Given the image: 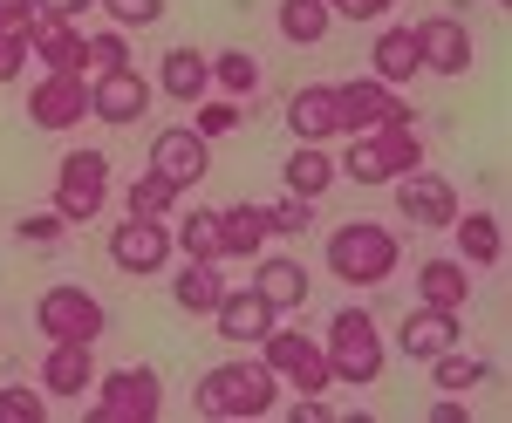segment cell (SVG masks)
Segmentation results:
<instances>
[{
  "label": "cell",
  "instance_id": "6da1fadb",
  "mask_svg": "<svg viewBox=\"0 0 512 423\" xmlns=\"http://www.w3.org/2000/svg\"><path fill=\"white\" fill-rule=\"evenodd\" d=\"M198 417H274L280 410V376L267 362H219L192 389Z\"/></svg>",
  "mask_w": 512,
  "mask_h": 423
},
{
  "label": "cell",
  "instance_id": "7a4b0ae2",
  "mask_svg": "<svg viewBox=\"0 0 512 423\" xmlns=\"http://www.w3.org/2000/svg\"><path fill=\"white\" fill-rule=\"evenodd\" d=\"M403 260V246H396L390 226H376V219H349V226L328 232V273L335 280H349V287H383Z\"/></svg>",
  "mask_w": 512,
  "mask_h": 423
},
{
  "label": "cell",
  "instance_id": "3957f363",
  "mask_svg": "<svg viewBox=\"0 0 512 423\" xmlns=\"http://www.w3.org/2000/svg\"><path fill=\"white\" fill-rule=\"evenodd\" d=\"M328 369H335V383L349 389H369L383 376V362H390V342H383V328L369 321V308H342L328 321Z\"/></svg>",
  "mask_w": 512,
  "mask_h": 423
},
{
  "label": "cell",
  "instance_id": "277c9868",
  "mask_svg": "<svg viewBox=\"0 0 512 423\" xmlns=\"http://www.w3.org/2000/svg\"><path fill=\"white\" fill-rule=\"evenodd\" d=\"M417 164H424V137H417V123H390V130H362L335 171L355 178V185H396V178L417 171Z\"/></svg>",
  "mask_w": 512,
  "mask_h": 423
},
{
  "label": "cell",
  "instance_id": "5b68a950",
  "mask_svg": "<svg viewBox=\"0 0 512 423\" xmlns=\"http://www.w3.org/2000/svg\"><path fill=\"white\" fill-rule=\"evenodd\" d=\"M35 328L48 342H103L110 314H103V301H96L89 287L55 280V287H41V301H35Z\"/></svg>",
  "mask_w": 512,
  "mask_h": 423
},
{
  "label": "cell",
  "instance_id": "8992f818",
  "mask_svg": "<svg viewBox=\"0 0 512 423\" xmlns=\"http://www.w3.org/2000/svg\"><path fill=\"white\" fill-rule=\"evenodd\" d=\"M96 403H89V423H151L164 410V383L158 369H110L96 376Z\"/></svg>",
  "mask_w": 512,
  "mask_h": 423
},
{
  "label": "cell",
  "instance_id": "52a82bcc",
  "mask_svg": "<svg viewBox=\"0 0 512 423\" xmlns=\"http://www.w3.org/2000/svg\"><path fill=\"white\" fill-rule=\"evenodd\" d=\"M260 362L274 369L287 389H301V396H321V389H335V369H328V348L308 342V335H287V328H267L260 335Z\"/></svg>",
  "mask_w": 512,
  "mask_h": 423
},
{
  "label": "cell",
  "instance_id": "ba28073f",
  "mask_svg": "<svg viewBox=\"0 0 512 423\" xmlns=\"http://www.w3.org/2000/svg\"><path fill=\"white\" fill-rule=\"evenodd\" d=\"M110 205V157L103 151H69L55 171V212L69 226H89L96 212Z\"/></svg>",
  "mask_w": 512,
  "mask_h": 423
},
{
  "label": "cell",
  "instance_id": "9c48e42d",
  "mask_svg": "<svg viewBox=\"0 0 512 423\" xmlns=\"http://www.w3.org/2000/svg\"><path fill=\"white\" fill-rule=\"evenodd\" d=\"M335 110H342V137H362V130H390V123H417V110L396 96L390 82H376V76L335 82Z\"/></svg>",
  "mask_w": 512,
  "mask_h": 423
},
{
  "label": "cell",
  "instance_id": "30bf717a",
  "mask_svg": "<svg viewBox=\"0 0 512 423\" xmlns=\"http://www.w3.org/2000/svg\"><path fill=\"white\" fill-rule=\"evenodd\" d=\"M396 212H403V226L417 232H444L451 219H458V185L444 178V171H403L396 178Z\"/></svg>",
  "mask_w": 512,
  "mask_h": 423
},
{
  "label": "cell",
  "instance_id": "8fae6325",
  "mask_svg": "<svg viewBox=\"0 0 512 423\" xmlns=\"http://www.w3.org/2000/svg\"><path fill=\"white\" fill-rule=\"evenodd\" d=\"M151 96H158V82H144L137 69H96V82H89V116L96 123H144L151 116Z\"/></svg>",
  "mask_w": 512,
  "mask_h": 423
},
{
  "label": "cell",
  "instance_id": "7c38bea8",
  "mask_svg": "<svg viewBox=\"0 0 512 423\" xmlns=\"http://www.w3.org/2000/svg\"><path fill=\"white\" fill-rule=\"evenodd\" d=\"M110 260H117V273H137V280L164 273V260H171V226L164 219H123V226H110Z\"/></svg>",
  "mask_w": 512,
  "mask_h": 423
},
{
  "label": "cell",
  "instance_id": "4fadbf2b",
  "mask_svg": "<svg viewBox=\"0 0 512 423\" xmlns=\"http://www.w3.org/2000/svg\"><path fill=\"white\" fill-rule=\"evenodd\" d=\"M151 171H158V178H171L178 192H192L198 178L212 171V144L198 137L192 123H171V130H158V137H151Z\"/></svg>",
  "mask_w": 512,
  "mask_h": 423
},
{
  "label": "cell",
  "instance_id": "5bb4252c",
  "mask_svg": "<svg viewBox=\"0 0 512 423\" xmlns=\"http://www.w3.org/2000/svg\"><path fill=\"white\" fill-rule=\"evenodd\" d=\"M417 62L431 76H465L472 69V28L458 14H424L417 21Z\"/></svg>",
  "mask_w": 512,
  "mask_h": 423
},
{
  "label": "cell",
  "instance_id": "9a60e30c",
  "mask_svg": "<svg viewBox=\"0 0 512 423\" xmlns=\"http://www.w3.org/2000/svg\"><path fill=\"white\" fill-rule=\"evenodd\" d=\"M89 116V76H41L28 89V123L35 130H76Z\"/></svg>",
  "mask_w": 512,
  "mask_h": 423
},
{
  "label": "cell",
  "instance_id": "2e32d148",
  "mask_svg": "<svg viewBox=\"0 0 512 423\" xmlns=\"http://www.w3.org/2000/svg\"><path fill=\"white\" fill-rule=\"evenodd\" d=\"M28 62H41L48 76H82L89 69V35L76 21H35L28 28Z\"/></svg>",
  "mask_w": 512,
  "mask_h": 423
},
{
  "label": "cell",
  "instance_id": "e0dca14e",
  "mask_svg": "<svg viewBox=\"0 0 512 423\" xmlns=\"http://www.w3.org/2000/svg\"><path fill=\"white\" fill-rule=\"evenodd\" d=\"M274 314L308 308V267L301 260H280V253H253V280H246Z\"/></svg>",
  "mask_w": 512,
  "mask_h": 423
},
{
  "label": "cell",
  "instance_id": "ac0fdd59",
  "mask_svg": "<svg viewBox=\"0 0 512 423\" xmlns=\"http://www.w3.org/2000/svg\"><path fill=\"white\" fill-rule=\"evenodd\" d=\"M212 321H219V342H233V348H253L267 328H274L280 314L253 294V287H226L219 294V308H212Z\"/></svg>",
  "mask_w": 512,
  "mask_h": 423
},
{
  "label": "cell",
  "instance_id": "d6986e66",
  "mask_svg": "<svg viewBox=\"0 0 512 423\" xmlns=\"http://www.w3.org/2000/svg\"><path fill=\"white\" fill-rule=\"evenodd\" d=\"M89 383H96V342H48V355H41V389L48 396H89Z\"/></svg>",
  "mask_w": 512,
  "mask_h": 423
},
{
  "label": "cell",
  "instance_id": "ffe728a7",
  "mask_svg": "<svg viewBox=\"0 0 512 423\" xmlns=\"http://www.w3.org/2000/svg\"><path fill=\"white\" fill-rule=\"evenodd\" d=\"M287 130H294L301 144H328V137H342L335 82H308V89H294V96H287Z\"/></svg>",
  "mask_w": 512,
  "mask_h": 423
},
{
  "label": "cell",
  "instance_id": "44dd1931",
  "mask_svg": "<svg viewBox=\"0 0 512 423\" xmlns=\"http://www.w3.org/2000/svg\"><path fill=\"white\" fill-rule=\"evenodd\" d=\"M396 348H403L410 362H431V355H444V348H458V314L417 301V308L403 314V328H396Z\"/></svg>",
  "mask_w": 512,
  "mask_h": 423
},
{
  "label": "cell",
  "instance_id": "7402d4cb",
  "mask_svg": "<svg viewBox=\"0 0 512 423\" xmlns=\"http://www.w3.org/2000/svg\"><path fill=\"white\" fill-rule=\"evenodd\" d=\"M267 239H274V219H267V205H226L219 212V260H253V253H267Z\"/></svg>",
  "mask_w": 512,
  "mask_h": 423
},
{
  "label": "cell",
  "instance_id": "603a6c76",
  "mask_svg": "<svg viewBox=\"0 0 512 423\" xmlns=\"http://www.w3.org/2000/svg\"><path fill=\"white\" fill-rule=\"evenodd\" d=\"M417 301H424V308L465 314V301H472V267H465V260H424V267H417Z\"/></svg>",
  "mask_w": 512,
  "mask_h": 423
},
{
  "label": "cell",
  "instance_id": "cb8c5ba5",
  "mask_svg": "<svg viewBox=\"0 0 512 423\" xmlns=\"http://www.w3.org/2000/svg\"><path fill=\"white\" fill-rule=\"evenodd\" d=\"M158 89L171 103H198V96H212V55H198V48H171L158 62Z\"/></svg>",
  "mask_w": 512,
  "mask_h": 423
},
{
  "label": "cell",
  "instance_id": "d4e9b609",
  "mask_svg": "<svg viewBox=\"0 0 512 423\" xmlns=\"http://www.w3.org/2000/svg\"><path fill=\"white\" fill-rule=\"evenodd\" d=\"M417 28H383L376 35V48H369V76L390 82V89H403V82H417Z\"/></svg>",
  "mask_w": 512,
  "mask_h": 423
},
{
  "label": "cell",
  "instance_id": "484cf974",
  "mask_svg": "<svg viewBox=\"0 0 512 423\" xmlns=\"http://www.w3.org/2000/svg\"><path fill=\"white\" fill-rule=\"evenodd\" d=\"M444 232L458 239V260H465V267H499V260H506V232H499L492 212H472V219L458 212Z\"/></svg>",
  "mask_w": 512,
  "mask_h": 423
},
{
  "label": "cell",
  "instance_id": "4316f807",
  "mask_svg": "<svg viewBox=\"0 0 512 423\" xmlns=\"http://www.w3.org/2000/svg\"><path fill=\"white\" fill-rule=\"evenodd\" d=\"M280 178H287V192H294V198H328V185H335L342 171H335V157L321 151V144H294V157H287Z\"/></svg>",
  "mask_w": 512,
  "mask_h": 423
},
{
  "label": "cell",
  "instance_id": "83f0119b",
  "mask_svg": "<svg viewBox=\"0 0 512 423\" xmlns=\"http://www.w3.org/2000/svg\"><path fill=\"white\" fill-rule=\"evenodd\" d=\"M219 294H226L219 260H185V273L171 280V301H178L185 314H212V308H219Z\"/></svg>",
  "mask_w": 512,
  "mask_h": 423
},
{
  "label": "cell",
  "instance_id": "f1b7e54d",
  "mask_svg": "<svg viewBox=\"0 0 512 423\" xmlns=\"http://www.w3.org/2000/svg\"><path fill=\"white\" fill-rule=\"evenodd\" d=\"M328 28H335V7L328 0H280V35L294 41V48H315Z\"/></svg>",
  "mask_w": 512,
  "mask_h": 423
},
{
  "label": "cell",
  "instance_id": "f546056e",
  "mask_svg": "<svg viewBox=\"0 0 512 423\" xmlns=\"http://www.w3.org/2000/svg\"><path fill=\"white\" fill-rule=\"evenodd\" d=\"M171 253H185V260H219V212H212V205L185 212V219L171 226Z\"/></svg>",
  "mask_w": 512,
  "mask_h": 423
},
{
  "label": "cell",
  "instance_id": "4dcf8cb0",
  "mask_svg": "<svg viewBox=\"0 0 512 423\" xmlns=\"http://www.w3.org/2000/svg\"><path fill=\"white\" fill-rule=\"evenodd\" d=\"M178 185H171V178H158V171H137V178H130V192H123V212H130V219H171V205H178Z\"/></svg>",
  "mask_w": 512,
  "mask_h": 423
},
{
  "label": "cell",
  "instance_id": "1f68e13d",
  "mask_svg": "<svg viewBox=\"0 0 512 423\" xmlns=\"http://www.w3.org/2000/svg\"><path fill=\"white\" fill-rule=\"evenodd\" d=\"M212 89H219V96H253V89H260V62H253V55H246V48H219V55H212Z\"/></svg>",
  "mask_w": 512,
  "mask_h": 423
},
{
  "label": "cell",
  "instance_id": "d6a6232c",
  "mask_svg": "<svg viewBox=\"0 0 512 423\" xmlns=\"http://www.w3.org/2000/svg\"><path fill=\"white\" fill-rule=\"evenodd\" d=\"M431 383L437 389H478V383H492V362L465 355V348H444V355H431Z\"/></svg>",
  "mask_w": 512,
  "mask_h": 423
},
{
  "label": "cell",
  "instance_id": "836d02e7",
  "mask_svg": "<svg viewBox=\"0 0 512 423\" xmlns=\"http://www.w3.org/2000/svg\"><path fill=\"white\" fill-rule=\"evenodd\" d=\"M41 417H48V389H28V383L0 389V423H41Z\"/></svg>",
  "mask_w": 512,
  "mask_h": 423
},
{
  "label": "cell",
  "instance_id": "e575fe53",
  "mask_svg": "<svg viewBox=\"0 0 512 423\" xmlns=\"http://www.w3.org/2000/svg\"><path fill=\"white\" fill-rule=\"evenodd\" d=\"M192 110H198L192 130L205 137V144H212V137H226V130H239V103H233V96H198Z\"/></svg>",
  "mask_w": 512,
  "mask_h": 423
},
{
  "label": "cell",
  "instance_id": "d590c367",
  "mask_svg": "<svg viewBox=\"0 0 512 423\" xmlns=\"http://www.w3.org/2000/svg\"><path fill=\"white\" fill-rule=\"evenodd\" d=\"M96 7L110 14V28H123V35H130V28H158L164 21V0H96Z\"/></svg>",
  "mask_w": 512,
  "mask_h": 423
},
{
  "label": "cell",
  "instance_id": "8d00e7d4",
  "mask_svg": "<svg viewBox=\"0 0 512 423\" xmlns=\"http://www.w3.org/2000/svg\"><path fill=\"white\" fill-rule=\"evenodd\" d=\"M267 219H274V239H294V232L315 226V198H280V205H267Z\"/></svg>",
  "mask_w": 512,
  "mask_h": 423
},
{
  "label": "cell",
  "instance_id": "74e56055",
  "mask_svg": "<svg viewBox=\"0 0 512 423\" xmlns=\"http://www.w3.org/2000/svg\"><path fill=\"white\" fill-rule=\"evenodd\" d=\"M89 69H130V35L123 28H96L89 35Z\"/></svg>",
  "mask_w": 512,
  "mask_h": 423
},
{
  "label": "cell",
  "instance_id": "f35d334b",
  "mask_svg": "<svg viewBox=\"0 0 512 423\" xmlns=\"http://www.w3.org/2000/svg\"><path fill=\"white\" fill-rule=\"evenodd\" d=\"M21 239H28V246H55V239H62V232H69V219H62V212H55V205H48V212H21Z\"/></svg>",
  "mask_w": 512,
  "mask_h": 423
},
{
  "label": "cell",
  "instance_id": "ab89813d",
  "mask_svg": "<svg viewBox=\"0 0 512 423\" xmlns=\"http://www.w3.org/2000/svg\"><path fill=\"white\" fill-rule=\"evenodd\" d=\"M35 21H41L35 0H0V35H28Z\"/></svg>",
  "mask_w": 512,
  "mask_h": 423
},
{
  "label": "cell",
  "instance_id": "60d3db41",
  "mask_svg": "<svg viewBox=\"0 0 512 423\" xmlns=\"http://www.w3.org/2000/svg\"><path fill=\"white\" fill-rule=\"evenodd\" d=\"M335 7V21H390L396 0H328Z\"/></svg>",
  "mask_w": 512,
  "mask_h": 423
},
{
  "label": "cell",
  "instance_id": "b9f144b4",
  "mask_svg": "<svg viewBox=\"0 0 512 423\" xmlns=\"http://www.w3.org/2000/svg\"><path fill=\"white\" fill-rule=\"evenodd\" d=\"M28 69V35H0V82H21Z\"/></svg>",
  "mask_w": 512,
  "mask_h": 423
},
{
  "label": "cell",
  "instance_id": "7bdbcfd3",
  "mask_svg": "<svg viewBox=\"0 0 512 423\" xmlns=\"http://www.w3.org/2000/svg\"><path fill=\"white\" fill-rule=\"evenodd\" d=\"M35 7H41V21H82L96 0H35Z\"/></svg>",
  "mask_w": 512,
  "mask_h": 423
},
{
  "label": "cell",
  "instance_id": "ee69618b",
  "mask_svg": "<svg viewBox=\"0 0 512 423\" xmlns=\"http://www.w3.org/2000/svg\"><path fill=\"white\" fill-rule=\"evenodd\" d=\"M287 417H294V423H321V417H328V403H321V396H301Z\"/></svg>",
  "mask_w": 512,
  "mask_h": 423
},
{
  "label": "cell",
  "instance_id": "f6af8a7d",
  "mask_svg": "<svg viewBox=\"0 0 512 423\" xmlns=\"http://www.w3.org/2000/svg\"><path fill=\"white\" fill-rule=\"evenodd\" d=\"M465 417V403H451V396H444V403H431V423H458Z\"/></svg>",
  "mask_w": 512,
  "mask_h": 423
}]
</instances>
